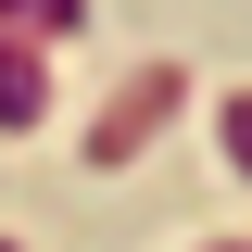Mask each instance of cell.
<instances>
[{"mask_svg":"<svg viewBox=\"0 0 252 252\" xmlns=\"http://www.w3.org/2000/svg\"><path fill=\"white\" fill-rule=\"evenodd\" d=\"M227 139H240V164H252V101H240V114H227Z\"/></svg>","mask_w":252,"mask_h":252,"instance_id":"6da1fadb","label":"cell"}]
</instances>
